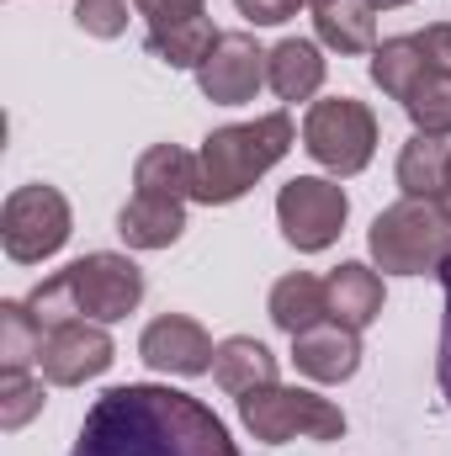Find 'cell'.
<instances>
[{
	"mask_svg": "<svg viewBox=\"0 0 451 456\" xmlns=\"http://www.w3.org/2000/svg\"><path fill=\"white\" fill-rule=\"evenodd\" d=\"M70 456H239V446L202 398L165 382H122L86 409Z\"/></svg>",
	"mask_w": 451,
	"mask_h": 456,
	"instance_id": "obj_1",
	"label": "cell"
},
{
	"mask_svg": "<svg viewBox=\"0 0 451 456\" xmlns=\"http://www.w3.org/2000/svg\"><path fill=\"white\" fill-rule=\"evenodd\" d=\"M298 127L287 112H266L255 122H228V127H213L197 149V202L208 208H228L239 202L271 165L287 159Z\"/></svg>",
	"mask_w": 451,
	"mask_h": 456,
	"instance_id": "obj_2",
	"label": "cell"
},
{
	"mask_svg": "<svg viewBox=\"0 0 451 456\" xmlns=\"http://www.w3.org/2000/svg\"><path fill=\"white\" fill-rule=\"evenodd\" d=\"M366 249H372L377 271H388V276H436L451 255V224L441 202L404 197L372 218Z\"/></svg>",
	"mask_w": 451,
	"mask_h": 456,
	"instance_id": "obj_3",
	"label": "cell"
},
{
	"mask_svg": "<svg viewBox=\"0 0 451 456\" xmlns=\"http://www.w3.org/2000/svg\"><path fill=\"white\" fill-rule=\"evenodd\" d=\"M239 425L255 441H266V446H287V441H319V446H330V441L345 436L340 403L308 393V387H282V382L244 393L239 398Z\"/></svg>",
	"mask_w": 451,
	"mask_h": 456,
	"instance_id": "obj_4",
	"label": "cell"
},
{
	"mask_svg": "<svg viewBox=\"0 0 451 456\" xmlns=\"http://www.w3.org/2000/svg\"><path fill=\"white\" fill-rule=\"evenodd\" d=\"M70 228H75V218H70L64 191L43 186V181L16 186L0 208V244H5V260H16V265H37V260L59 255L70 244Z\"/></svg>",
	"mask_w": 451,
	"mask_h": 456,
	"instance_id": "obj_5",
	"label": "cell"
},
{
	"mask_svg": "<svg viewBox=\"0 0 451 456\" xmlns=\"http://www.w3.org/2000/svg\"><path fill=\"white\" fill-rule=\"evenodd\" d=\"M303 149L330 170V175H361L377 154V117L356 96L314 102L303 117Z\"/></svg>",
	"mask_w": 451,
	"mask_h": 456,
	"instance_id": "obj_6",
	"label": "cell"
},
{
	"mask_svg": "<svg viewBox=\"0 0 451 456\" xmlns=\"http://www.w3.org/2000/svg\"><path fill=\"white\" fill-rule=\"evenodd\" d=\"M350 218V202L340 191V181L330 175H298L276 191V224H282V239L303 255H319L340 239V228Z\"/></svg>",
	"mask_w": 451,
	"mask_h": 456,
	"instance_id": "obj_7",
	"label": "cell"
},
{
	"mask_svg": "<svg viewBox=\"0 0 451 456\" xmlns=\"http://www.w3.org/2000/svg\"><path fill=\"white\" fill-rule=\"evenodd\" d=\"M70 281H75V303H80V319H96V324H117L127 319L138 303H144V271L112 255V249H96V255H80L75 265H64Z\"/></svg>",
	"mask_w": 451,
	"mask_h": 456,
	"instance_id": "obj_8",
	"label": "cell"
},
{
	"mask_svg": "<svg viewBox=\"0 0 451 456\" xmlns=\"http://www.w3.org/2000/svg\"><path fill=\"white\" fill-rule=\"evenodd\" d=\"M112 361H117V345L107 335V324H96V319H75V324L48 330L43 355H37L43 382H53V387H80V382L102 377Z\"/></svg>",
	"mask_w": 451,
	"mask_h": 456,
	"instance_id": "obj_9",
	"label": "cell"
},
{
	"mask_svg": "<svg viewBox=\"0 0 451 456\" xmlns=\"http://www.w3.org/2000/svg\"><path fill=\"white\" fill-rule=\"evenodd\" d=\"M197 86L213 107H244L255 102V91L266 86V48L250 32H224L213 43V53L197 69Z\"/></svg>",
	"mask_w": 451,
	"mask_h": 456,
	"instance_id": "obj_10",
	"label": "cell"
},
{
	"mask_svg": "<svg viewBox=\"0 0 451 456\" xmlns=\"http://www.w3.org/2000/svg\"><path fill=\"white\" fill-rule=\"evenodd\" d=\"M138 355H144L154 371H165V377H202V371H213L218 345H213V335H208L197 319H186V314H160V319L138 335Z\"/></svg>",
	"mask_w": 451,
	"mask_h": 456,
	"instance_id": "obj_11",
	"label": "cell"
},
{
	"mask_svg": "<svg viewBox=\"0 0 451 456\" xmlns=\"http://www.w3.org/2000/svg\"><path fill=\"white\" fill-rule=\"evenodd\" d=\"M292 361L308 382H350L356 366H361V335L324 319V324L292 335Z\"/></svg>",
	"mask_w": 451,
	"mask_h": 456,
	"instance_id": "obj_12",
	"label": "cell"
},
{
	"mask_svg": "<svg viewBox=\"0 0 451 456\" xmlns=\"http://www.w3.org/2000/svg\"><path fill=\"white\" fill-rule=\"evenodd\" d=\"M266 86L282 96V102H308L319 96L324 86V53L314 37H282L271 53H266Z\"/></svg>",
	"mask_w": 451,
	"mask_h": 456,
	"instance_id": "obj_13",
	"label": "cell"
},
{
	"mask_svg": "<svg viewBox=\"0 0 451 456\" xmlns=\"http://www.w3.org/2000/svg\"><path fill=\"white\" fill-rule=\"evenodd\" d=\"M330 319L345 324V330H366V324H377V314H382V276L372 271V265H361V260H345L330 271Z\"/></svg>",
	"mask_w": 451,
	"mask_h": 456,
	"instance_id": "obj_14",
	"label": "cell"
},
{
	"mask_svg": "<svg viewBox=\"0 0 451 456\" xmlns=\"http://www.w3.org/2000/svg\"><path fill=\"white\" fill-rule=\"evenodd\" d=\"M224 32H213V16H176V21H149L144 48L165 64V69H202V59L213 53Z\"/></svg>",
	"mask_w": 451,
	"mask_h": 456,
	"instance_id": "obj_15",
	"label": "cell"
},
{
	"mask_svg": "<svg viewBox=\"0 0 451 456\" xmlns=\"http://www.w3.org/2000/svg\"><path fill=\"white\" fill-rule=\"evenodd\" d=\"M133 186H138L144 197L197 202V154H186V149H176V143H154V149L138 154Z\"/></svg>",
	"mask_w": 451,
	"mask_h": 456,
	"instance_id": "obj_16",
	"label": "cell"
},
{
	"mask_svg": "<svg viewBox=\"0 0 451 456\" xmlns=\"http://www.w3.org/2000/svg\"><path fill=\"white\" fill-rule=\"evenodd\" d=\"M117 233L127 239V249H170L186 233V202L133 191V202L117 213Z\"/></svg>",
	"mask_w": 451,
	"mask_h": 456,
	"instance_id": "obj_17",
	"label": "cell"
},
{
	"mask_svg": "<svg viewBox=\"0 0 451 456\" xmlns=\"http://www.w3.org/2000/svg\"><path fill=\"white\" fill-rule=\"evenodd\" d=\"M324 319H330V287L319 276L292 271V276H282L271 287V324L282 335H303V330H314Z\"/></svg>",
	"mask_w": 451,
	"mask_h": 456,
	"instance_id": "obj_18",
	"label": "cell"
},
{
	"mask_svg": "<svg viewBox=\"0 0 451 456\" xmlns=\"http://www.w3.org/2000/svg\"><path fill=\"white\" fill-rule=\"evenodd\" d=\"M314 37L335 53H372L377 48V16L366 0H324L314 5Z\"/></svg>",
	"mask_w": 451,
	"mask_h": 456,
	"instance_id": "obj_19",
	"label": "cell"
},
{
	"mask_svg": "<svg viewBox=\"0 0 451 456\" xmlns=\"http://www.w3.org/2000/svg\"><path fill=\"white\" fill-rule=\"evenodd\" d=\"M213 382H218L224 393H234V398H244V393H255V387H271V382H276V355L255 340V335H234V340H224L218 355H213Z\"/></svg>",
	"mask_w": 451,
	"mask_h": 456,
	"instance_id": "obj_20",
	"label": "cell"
},
{
	"mask_svg": "<svg viewBox=\"0 0 451 456\" xmlns=\"http://www.w3.org/2000/svg\"><path fill=\"white\" fill-rule=\"evenodd\" d=\"M425 75H430V64H425V48H420V37H414V32L388 37V43H377V48H372V86H377L382 96L409 102V96H414V86H420Z\"/></svg>",
	"mask_w": 451,
	"mask_h": 456,
	"instance_id": "obj_21",
	"label": "cell"
},
{
	"mask_svg": "<svg viewBox=\"0 0 451 456\" xmlns=\"http://www.w3.org/2000/svg\"><path fill=\"white\" fill-rule=\"evenodd\" d=\"M447 175H451V143L447 138H436V133H414V138L398 149V186H404V197H425V202H436L441 186H447Z\"/></svg>",
	"mask_w": 451,
	"mask_h": 456,
	"instance_id": "obj_22",
	"label": "cell"
},
{
	"mask_svg": "<svg viewBox=\"0 0 451 456\" xmlns=\"http://www.w3.org/2000/svg\"><path fill=\"white\" fill-rule=\"evenodd\" d=\"M48 330L27 303H0V371H27L43 355Z\"/></svg>",
	"mask_w": 451,
	"mask_h": 456,
	"instance_id": "obj_23",
	"label": "cell"
},
{
	"mask_svg": "<svg viewBox=\"0 0 451 456\" xmlns=\"http://www.w3.org/2000/svg\"><path fill=\"white\" fill-rule=\"evenodd\" d=\"M404 112H409V122H414V133L451 138V75L430 69V75L414 86V96L404 102Z\"/></svg>",
	"mask_w": 451,
	"mask_h": 456,
	"instance_id": "obj_24",
	"label": "cell"
},
{
	"mask_svg": "<svg viewBox=\"0 0 451 456\" xmlns=\"http://www.w3.org/2000/svg\"><path fill=\"white\" fill-rule=\"evenodd\" d=\"M27 308L37 314V324H43V330L75 324V319H80V303H75V281H70V271H53V276H43V281L27 292Z\"/></svg>",
	"mask_w": 451,
	"mask_h": 456,
	"instance_id": "obj_25",
	"label": "cell"
},
{
	"mask_svg": "<svg viewBox=\"0 0 451 456\" xmlns=\"http://www.w3.org/2000/svg\"><path fill=\"white\" fill-rule=\"evenodd\" d=\"M37 409H43V382H32L27 371H5L0 377V430H21Z\"/></svg>",
	"mask_w": 451,
	"mask_h": 456,
	"instance_id": "obj_26",
	"label": "cell"
},
{
	"mask_svg": "<svg viewBox=\"0 0 451 456\" xmlns=\"http://www.w3.org/2000/svg\"><path fill=\"white\" fill-rule=\"evenodd\" d=\"M75 27H80L86 37L112 43V37L127 32V0H80V5H75Z\"/></svg>",
	"mask_w": 451,
	"mask_h": 456,
	"instance_id": "obj_27",
	"label": "cell"
},
{
	"mask_svg": "<svg viewBox=\"0 0 451 456\" xmlns=\"http://www.w3.org/2000/svg\"><path fill=\"white\" fill-rule=\"evenodd\" d=\"M234 5H239V16L250 27H282L287 16H298L303 0H234Z\"/></svg>",
	"mask_w": 451,
	"mask_h": 456,
	"instance_id": "obj_28",
	"label": "cell"
},
{
	"mask_svg": "<svg viewBox=\"0 0 451 456\" xmlns=\"http://www.w3.org/2000/svg\"><path fill=\"white\" fill-rule=\"evenodd\" d=\"M414 37H420V48H425V64L441 69V75H451V21H436V27L414 32Z\"/></svg>",
	"mask_w": 451,
	"mask_h": 456,
	"instance_id": "obj_29",
	"label": "cell"
},
{
	"mask_svg": "<svg viewBox=\"0 0 451 456\" xmlns=\"http://www.w3.org/2000/svg\"><path fill=\"white\" fill-rule=\"evenodd\" d=\"M149 21H176V16H202V0H133Z\"/></svg>",
	"mask_w": 451,
	"mask_h": 456,
	"instance_id": "obj_30",
	"label": "cell"
},
{
	"mask_svg": "<svg viewBox=\"0 0 451 456\" xmlns=\"http://www.w3.org/2000/svg\"><path fill=\"white\" fill-rule=\"evenodd\" d=\"M436 377H441V393L451 403V297H447V319H441V350H436Z\"/></svg>",
	"mask_w": 451,
	"mask_h": 456,
	"instance_id": "obj_31",
	"label": "cell"
},
{
	"mask_svg": "<svg viewBox=\"0 0 451 456\" xmlns=\"http://www.w3.org/2000/svg\"><path fill=\"white\" fill-rule=\"evenodd\" d=\"M436 202H441V213H447V224H451V175H447V186H441V197H436Z\"/></svg>",
	"mask_w": 451,
	"mask_h": 456,
	"instance_id": "obj_32",
	"label": "cell"
},
{
	"mask_svg": "<svg viewBox=\"0 0 451 456\" xmlns=\"http://www.w3.org/2000/svg\"><path fill=\"white\" fill-rule=\"evenodd\" d=\"M372 11H398V5H409V0H366Z\"/></svg>",
	"mask_w": 451,
	"mask_h": 456,
	"instance_id": "obj_33",
	"label": "cell"
},
{
	"mask_svg": "<svg viewBox=\"0 0 451 456\" xmlns=\"http://www.w3.org/2000/svg\"><path fill=\"white\" fill-rule=\"evenodd\" d=\"M308 5H324V0H308Z\"/></svg>",
	"mask_w": 451,
	"mask_h": 456,
	"instance_id": "obj_34",
	"label": "cell"
}]
</instances>
